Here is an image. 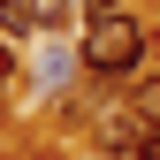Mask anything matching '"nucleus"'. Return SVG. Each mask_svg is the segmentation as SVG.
I'll return each mask as SVG.
<instances>
[{"label":"nucleus","mask_w":160,"mask_h":160,"mask_svg":"<svg viewBox=\"0 0 160 160\" xmlns=\"http://www.w3.org/2000/svg\"><path fill=\"white\" fill-rule=\"evenodd\" d=\"M145 61H152V31L137 23L130 8L84 23V76H92V84H130Z\"/></svg>","instance_id":"nucleus-1"},{"label":"nucleus","mask_w":160,"mask_h":160,"mask_svg":"<svg viewBox=\"0 0 160 160\" xmlns=\"http://www.w3.org/2000/svg\"><path fill=\"white\" fill-rule=\"evenodd\" d=\"M31 76L46 92H69L76 76H84V46H69L61 31H46V46H38V61H31Z\"/></svg>","instance_id":"nucleus-2"},{"label":"nucleus","mask_w":160,"mask_h":160,"mask_svg":"<svg viewBox=\"0 0 160 160\" xmlns=\"http://www.w3.org/2000/svg\"><path fill=\"white\" fill-rule=\"evenodd\" d=\"M130 107L145 114V122H160V61H145V69L130 76Z\"/></svg>","instance_id":"nucleus-3"},{"label":"nucleus","mask_w":160,"mask_h":160,"mask_svg":"<svg viewBox=\"0 0 160 160\" xmlns=\"http://www.w3.org/2000/svg\"><path fill=\"white\" fill-rule=\"evenodd\" d=\"M0 31H8V38L38 31V8H31V0H0Z\"/></svg>","instance_id":"nucleus-4"},{"label":"nucleus","mask_w":160,"mask_h":160,"mask_svg":"<svg viewBox=\"0 0 160 160\" xmlns=\"http://www.w3.org/2000/svg\"><path fill=\"white\" fill-rule=\"evenodd\" d=\"M38 8V31H61L69 15H84V0H31Z\"/></svg>","instance_id":"nucleus-5"},{"label":"nucleus","mask_w":160,"mask_h":160,"mask_svg":"<svg viewBox=\"0 0 160 160\" xmlns=\"http://www.w3.org/2000/svg\"><path fill=\"white\" fill-rule=\"evenodd\" d=\"M15 76H23V53H15V46H8V31H0V92H8Z\"/></svg>","instance_id":"nucleus-6"},{"label":"nucleus","mask_w":160,"mask_h":160,"mask_svg":"<svg viewBox=\"0 0 160 160\" xmlns=\"http://www.w3.org/2000/svg\"><path fill=\"white\" fill-rule=\"evenodd\" d=\"M114 8H122V0H84V23H92V15H114Z\"/></svg>","instance_id":"nucleus-7"},{"label":"nucleus","mask_w":160,"mask_h":160,"mask_svg":"<svg viewBox=\"0 0 160 160\" xmlns=\"http://www.w3.org/2000/svg\"><path fill=\"white\" fill-rule=\"evenodd\" d=\"M145 160H160V122H152V130H145Z\"/></svg>","instance_id":"nucleus-8"},{"label":"nucleus","mask_w":160,"mask_h":160,"mask_svg":"<svg viewBox=\"0 0 160 160\" xmlns=\"http://www.w3.org/2000/svg\"><path fill=\"white\" fill-rule=\"evenodd\" d=\"M23 160H46V152H23Z\"/></svg>","instance_id":"nucleus-9"}]
</instances>
